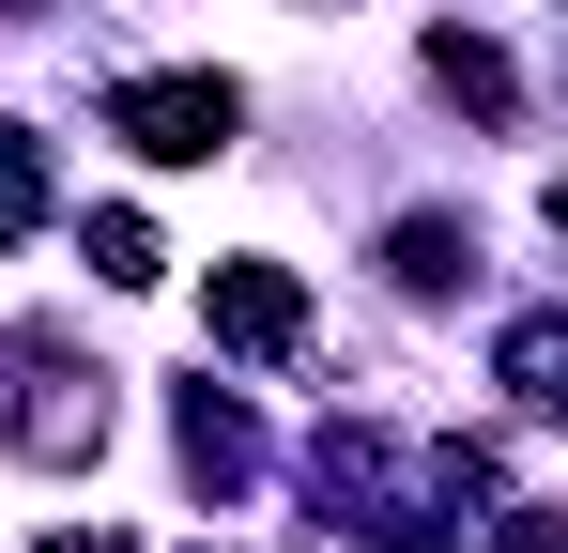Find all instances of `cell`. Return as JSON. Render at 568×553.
I'll use <instances>...</instances> for the list:
<instances>
[{"label": "cell", "instance_id": "cell-1", "mask_svg": "<svg viewBox=\"0 0 568 553\" xmlns=\"http://www.w3.org/2000/svg\"><path fill=\"white\" fill-rule=\"evenodd\" d=\"M231 123H246V92H231V78H123V92H108V139H139L154 170L231 154Z\"/></svg>", "mask_w": 568, "mask_h": 553}, {"label": "cell", "instance_id": "cell-2", "mask_svg": "<svg viewBox=\"0 0 568 553\" xmlns=\"http://www.w3.org/2000/svg\"><path fill=\"white\" fill-rule=\"evenodd\" d=\"M108 446V384L62 354H31V384H16V461H47V476H78V461Z\"/></svg>", "mask_w": 568, "mask_h": 553}, {"label": "cell", "instance_id": "cell-3", "mask_svg": "<svg viewBox=\"0 0 568 553\" xmlns=\"http://www.w3.org/2000/svg\"><path fill=\"white\" fill-rule=\"evenodd\" d=\"M215 339H231V354H307V292H292L277 262H215Z\"/></svg>", "mask_w": 568, "mask_h": 553}, {"label": "cell", "instance_id": "cell-4", "mask_svg": "<svg viewBox=\"0 0 568 553\" xmlns=\"http://www.w3.org/2000/svg\"><path fill=\"white\" fill-rule=\"evenodd\" d=\"M185 476L200 492H246V476H262V415H246L231 384H185Z\"/></svg>", "mask_w": 568, "mask_h": 553}, {"label": "cell", "instance_id": "cell-5", "mask_svg": "<svg viewBox=\"0 0 568 553\" xmlns=\"http://www.w3.org/2000/svg\"><path fill=\"white\" fill-rule=\"evenodd\" d=\"M430 92L476 108V123H507V108H523V78H507V47H491V31H430Z\"/></svg>", "mask_w": 568, "mask_h": 553}, {"label": "cell", "instance_id": "cell-6", "mask_svg": "<svg viewBox=\"0 0 568 553\" xmlns=\"http://www.w3.org/2000/svg\"><path fill=\"white\" fill-rule=\"evenodd\" d=\"M491 369H507V400H523V415H568V308H523Z\"/></svg>", "mask_w": 568, "mask_h": 553}, {"label": "cell", "instance_id": "cell-7", "mask_svg": "<svg viewBox=\"0 0 568 553\" xmlns=\"http://www.w3.org/2000/svg\"><path fill=\"white\" fill-rule=\"evenodd\" d=\"M384 276H399V292H462L476 231H462V215H399V231H384Z\"/></svg>", "mask_w": 568, "mask_h": 553}, {"label": "cell", "instance_id": "cell-8", "mask_svg": "<svg viewBox=\"0 0 568 553\" xmlns=\"http://www.w3.org/2000/svg\"><path fill=\"white\" fill-rule=\"evenodd\" d=\"M16 231H47V139L0 123V247H16Z\"/></svg>", "mask_w": 568, "mask_h": 553}, {"label": "cell", "instance_id": "cell-9", "mask_svg": "<svg viewBox=\"0 0 568 553\" xmlns=\"http://www.w3.org/2000/svg\"><path fill=\"white\" fill-rule=\"evenodd\" d=\"M93 276L139 292V276H154V215H93Z\"/></svg>", "mask_w": 568, "mask_h": 553}, {"label": "cell", "instance_id": "cell-10", "mask_svg": "<svg viewBox=\"0 0 568 553\" xmlns=\"http://www.w3.org/2000/svg\"><path fill=\"white\" fill-rule=\"evenodd\" d=\"M491 553H568V507H507V523H491Z\"/></svg>", "mask_w": 568, "mask_h": 553}, {"label": "cell", "instance_id": "cell-11", "mask_svg": "<svg viewBox=\"0 0 568 553\" xmlns=\"http://www.w3.org/2000/svg\"><path fill=\"white\" fill-rule=\"evenodd\" d=\"M369 553H446V523H384V539Z\"/></svg>", "mask_w": 568, "mask_h": 553}, {"label": "cell", "instance_id": "cell-12", "mask_svg": "<svg viewBox=\"0 0 568 553\" xmlns=\"http://www.w3.org/2000/svg\"><path fill=\"white\" fill-rule=\"evenodd\" d=\"M47 553H123V539H47Z\"/></svg>", "mask_w": 568, "mask_h": 553}, {"label": "cell", "instance_id": "cell-13", "mask_svg": "<svg viewBox=\"0 0 568 553\" xmlns=\"http://www.w3.org/2000/svg\"><path fill=\"white\" fill-rule=\"evenodd\" d=\"M554 231H568V170H554Z\"/></svg>", "mask_w": 568, "mask_h": 553}]
</instances>
